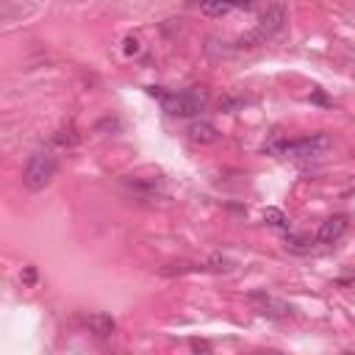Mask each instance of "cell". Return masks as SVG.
<instances>
[{
    "label": "cell",
    "mask_w": 355,
    "mask_h": 355,
    "mask_svg": "<svg viewBox=\"0 0 355 355\" xmlns=\"http://www.w3.org/2000/svg\"><path fill=\"white\" fill-rule=\"evenodd\" d=\"M208 100H211V94H208L205 86H189V89H183L178 94H166L164 97V108L169 114H175V116H194V114L205 111Z\"/></svg>",
    "instance_id": "1"
},
{
    "label": "cell",
    "mask_w": 355,
    "mask_h": 355,
    "mask_svg": "<svg viewBox=\"0 0 355 355\" xmlns=\"http://www.w3.org/2000/svg\"><path fill=\"white\" fill-rule=\"evenodd\" d=\"M53 175H55V155L50 150H36L22 169V183L31 191H42L53 180Z\"/></svg>",
    "instance_id": "2"
},
{
    "label": "cell",
    "mask_w": 355,
    "mask_h": 355,
    "mask_svg": "<svg viewBox=\"0 0 355 355\" xmlns=\"http://www.w3.org/2000/svg\"><path fill=\"white\" fill-rule=\"evenodd\" d=\"M283 22H286V8H283L280 0H272V3L263 8V14H261L258 28H255L247 39H250V42H266L269 36H275V33L283 28Z\"/></svg>",
    "instance_id": "3"
},
{
    "label": "cell",
    "mask_w": 355,
    "mask_h": 355,
    "mask_svg": "<svg viewBox=\"0 0 355 355\" xmlns=\"http://www.w3.org/2000/svg\"><path fill=\"white\" fill-rule=\"evenodd\" d=\"M327 147H330V136H327V133H311V136H305V139H297V141L283 144L280 153L288 155V158H316V155H322Z\"/></svg>",
    "instance_id": "4"
},
{
    "label": "cell",
    "mask_w": 355,
    "mask_h": 355,
    "mask_svg": "<svg viewBox=\"0 0 355 355\" xmlns=\"http://www.w3.org/2000/svg\"><path fill=\"white\" fill-rule=\"evenodd\" d=\"M250 305H252L261 316H269V319H283V316L291 313V305H288V302H283V300H277V297H272V294H266V291H252V294H250Z\"/></svg>",
    "instance_id": "5"
},
{
    "label": "cell",
    "mask_w": 355,
    "mask_h": 355,
    "mask_svg": "<svg viewBox=\"0 0 355 355\" xmlns=\"http://www.w3.org/2000/svg\"><path fill=\"white\" fill-rule=\"evenodd\" d=\"M347 227H349L347 216L336 214V216H330V219L322 222V227L316 230V241H319V244H336V241L347 233Z\"/></svg>",
    "instance_id": "6"
},
{
    "label": "cell",
    "mask_w": 355,
    "mask_h": 355,
    "mask_svg": "<svg viewBox=\"0 0 355 355\" xmlns=\"http://www.w3.org/2000/svg\"><path fill=\"white\" fill-rule=\"evenodd\" d=\"M122 183L125 186H130V191H136L139 197H153V194H158L161 191V178L158 175H153V178H141V175H128V178H122Z\"/></svg>",
    "instance_id": "7"
},
{
    "label": "cell",
    "mask_w": 355,
    "mask_h": 355,
    "mask_svg": "<svg viewBox=\"0 0 355 355\" xmlns=\"http://www.w3.org/2000/svg\"><path fill=\"white\" fill-rule=\"evenodd\" d=\"M86 324H89L92 336H94V338H103V341L116 333V322H114L108 313H92V316L86 319Z\"/></svg>",
    "instance_id": "8"
},
{
    "label": "cell",
    "mask_w": 355,
    "mask_h": 355,
    "mask_svg": "<svg viewBox=\"0 0 355 355\" xmlns=\"http://www.w3.org/2000/svg\"><path fill=\"white\" fill-rule=\"evenodd\" d=\"M252 0H202V11L208 17H225L233 8H250Z\"/></svg>",
    "instance_id": "9"
},
{
    "label": "cell",
    "mask_w": 355,
    "mask_h": 355,
    "mask_svg": "<svg viewBox=\"0 0 355 355\" xmlns=\"http://www.w3.org/2000/svg\"><path fill=\"white\" fill-rule=\"evenodd\" d=\"M189 136H191V141H197V144H214V141L219 139V130H216L211 122H194V125L189 128Z\"/></svg>",
    "instance_id": "10"
},
{
    "label": "cell",
    "mask_w": 355,
    "mask_h": 355,
    "mask_svg": "<svg viewBox=\"0 0 355 355\" xmlns=\"http://www.w3.org/2000/svg\"><path fill=\"white\" fill-rule=\"evenodd\" d=\"M263 222H269V225H275V227H286L288 225V219H286V214L280 211V208H263Z\"/></svg>",
    "instance_id": "11"
},
{
    "label": "cell",
    "mask_w": 355,
    "mask_h": 355,
    "mask_svg": "<svg viewBox=\"0 0 355 355\" xmlns=\"http://www.w3.org/2000/svg\"><path fill=\"white\" fill-rule=\"evenodd\" d=\"M19 277H22V283H25V286H33V283H36V266H25Z\"/></svg>",
    "instance_id": "12"
},
{
    "label": "cell",
    "mask_w": 355,
    "mask_h": 355,
    "mask_svg": "<svg viewBox=\"0 0 355 355\" xmlns=\"http://www.w3.org/2000/svg\"><path fill=\"white\" fill-rule=\"evenodd\" d=\"M191 349L194 352H211V344L202 341V338H191Z\"/></svg>",
    "instance_id": "13"
},
{
    "label": "cell",
    "mask_w": 355,
    "mask_h": 355,
    "mask_svg": "<svg viewBox=\"0 0 355 355\" xmlns=\"http://www.w3.org/2000/svg\"><path fill=\"white\" fill-rule=\"evenodd\" d=\"M125 53H128V55H130V53H139V39H130V36H128V39H125Z\"/></svg>",
    "instance_id": "14"
}]
</instances>
